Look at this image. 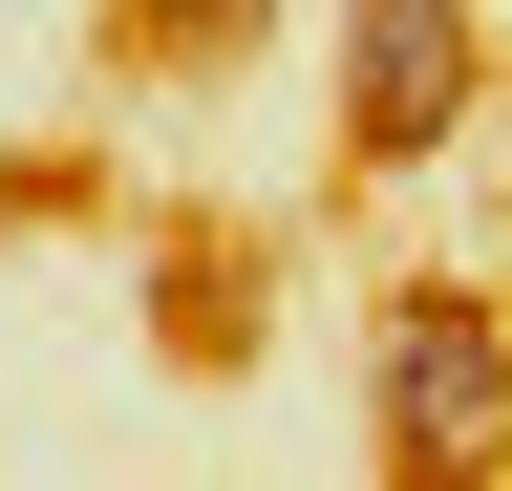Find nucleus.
Listing matches in <instances>:
<instances>
[{
  "instance_id": "f257e3e1",
  "label": "nucleus",
  "mask_w": 512,
  "mask_h": 491,
  "mask_svg": "<svg viewBox=\"0 0 512 491\" xmlns=\"http://www.w3.org/2000/svg\"><path fill=\"white\" fill-rule=\"evenodd\" d=\"M512 449V321L470 278L384 299V470H491Z\"/></svg>"
},
{
  "instance_id": "f03ea898",
  "label": "nucleus",
  "mask_w": 512,
  "mask_h": 491,
  "mask_svg": "<svg viewBox=\"0 0 512 491\" xmlns=\"http://www.w3.org/2000/svg\"><path fill=\"white\" fill-rule=\"evenodd\" d=\"M470 129V0H342V150L427 171Z\"/></svg>"
},
{
  "instance_id": "7ed1b4c3",
  "label": "nucleus",
  "mask_w": 512,
  "mask_h": 491,
  "mask_svg": "<svg viewBox=\"0 0 512 491\" xmlns=\"http://www.w3.org/2000/svg\"><path fill=\"white\" fill-rule=\"evenodd\" d=\"M107 22H128V65H235L278 0H107Z\"/></svg>"
}]
</instances>
